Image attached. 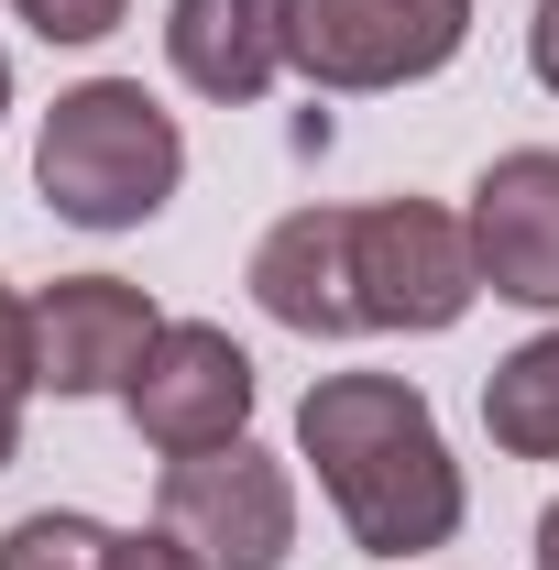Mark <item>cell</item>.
Masks as SVG:
<instances>
[{
  "mask_svg": "<svg viewBox=\"0 0 559 570\" xmlns=\"http://www.w3.org/2000/svg\"><path fill=\"white\" fill-rule=\"evenodd\" d=\"M253 307L296 330V341H362V275H351V209L341 198H307L253 242Z\"/></svg>",
  "mask_w": 559,
  "mask_h": 570,
  "instance_id": "obj_9",
  "label": "cell"
},
{
  "mask_svg": "<svg viewBox=\"0 0 559 570\" xmlns=\"http://www.w3.org/2000/svg\"><path fill=\"white\" fill-rule=\"evenodd\" d=\"M22 461V395H0V472Z\"/></svg>",
  "mask_w": 559,
  "mask_h": 570,
  "instance_id": "obj_17",
  "label": "cell"
},
{
  "mask_svg": "<svg viewBox=\"0 0 559 570\" xmlns=\"http://www.w3.org/2000/svg\"><path fill=\"white\" fill-rule=\"evenodd\" d=\"M0 570H110V527L77 504H33L0 527Z\"/></svg>",
  "mask_w": 559,
  "mask_h": 570,
  "instance_id": "obj_12",
  "label": "cell"
},
{
  "mask_svg": "<svg viewBox=\"0 0 559 570\" xmlns=\"http://www.w3.org/2000/svg\"><path fill=\"white\" fill-rule=\"evenodd\" d=\"M33 187L67 230H143L187 187V132L143 77H77L33 132Z\"/></svg>",
  "mask_w": 559,
  "mask_h": 570,
  "instance_id": "obj_2",
  "label": "cell"
},
{
  "mask_svg": "<svg viewBox=\"0 0 559 570\" xmlns=\"http://www.w3.org/2000/svg\"><path fill=\"white\" fill-rule=\"evenodd\" d=\"M154 515H165L209 570H285V560H296V472H285L264 439L165 461Z\"/></svg>",
  "mask_w": 559,
  "mask_h": 570,
  "instance_id": "obj_6",
  "label": "cell"
},
{
  "mask_svg": "<svg viewBox=\"0 0 559 570\" xmlns=\"http://www.w3.org/2000/svg\"><path fill=\"white\" fill-rule=\"evenodd\" d=\"M165 330V307L133 275H56L33 296V373L45 395H121Z\"/></svg>",
  "mask_w": 559,
  "mask_h": 570,
  "instance_id": "obj_8",
  "label": "cell"
},
{
  "mask_svg": "<svg viewBox=\"0 0 559 570\" xmlns=\"http://www.w3.org/2000/svg\"><path fill=\"white\" fill-rule=\"evenodd\" d=\"M165 67L219 110H264L285 56V0H165Z\"/></svg>",
  "mask_w": 559,
  "mask_h": 570,
  "instance_id": "obj_10",
  "label": "cell"
},
{
  "mask_svg": "<svg viewBox=\"0 0 559 570\" xmlns=\"http://www.w3.org/2000/svg\"><path fill=\"white\" fill-rule=\"evenodd\" d=\"M110 570H209V560H198V549L154 515V527H133V538H110Z\"/></svg>",
  "mask_w": 559,
  "mask_h": 570,
  "instance_id": "obj_15",
  "label": "cell"
},
{
  "mask_svg": "<svg viewBox=\"0 0 559 570\" xmlns=\"http://www.w3.org/2000/svg\"><path fill=\"white\" fill-rule=\"evenodd\" d=\"M527 67H538V88L559 99V0H538V22H527Z\"/></svg>",
  "mask_w": 559,
  "mask_h": 570,
  "instance_id": "obj_16",
  "label": "cell"
},
{
  "mask_svg": "<svg viewBox=\"0 0 559 570\" xmlns=\"http://www.w3.org/2000/svg\"><path fill=\"white\" fill-rule=\"evenodd\" d=\"M538 570H559V504L538 515Z\"/></svg>",
  "mask_w": 559,
  "mask_h": 570,
  "instance_id": "obj_18",
  "label": "cell"
},
{
  "mask_svg": "<svg viewBox=\"0 0 559 570\" xmlns=\"http://www.w3.org/2000/svg\"><path fill=\"white\" fill-rule=\"evenodd\" d=\"M0 395H45V373H33V296H11V285H0Z\"/></svg>",
  "mask_w": 559,
  "mask_h": 570,
  "instance_id": "obj_14",
  "label": "cell"
},
{
  "mask_svg": "<svg viewBox=\"0 0 559 570\" xmlns=\"http://www.w3.org/2000/svg\"><path fill=\"white\" fill-rule=\"evenodd\" d=\"M472 264L483 296L559 318V142H516L472 176Z\"/></svg>",
  "mask_w": 559,
  "mask_h": 570,
  "instance_id": "obj_7",
  "label": "cell"
},
{
  "mask_svg": "<svg viewBox=\"0 0 559 570\" xmlns=\"http://www.w3.org/2000/svg\"><path fill=\"white\" fill-rule=\"evenodd\" d=\"M0 121H11V45H0Z\"/></svg>",
  "mask_w": 559,
  "mask_h": 570,
  "instance_id": "obj_19",
  "label": "cell"
},
{
  "mask_svg": "<svg viewBox=\"0 0 559 570\" xmlns=\"http://www.w3.org/2000/svg\"><path fill=\"white\" fill-rule=\"evenodd\" d=\"M253 395H264V373H253V352L219 318H165L154 352H143V373L121 384V417H133L143 450L198 461V450L253 439Z\"/></svg>",
  "mask_w": 559,
  "mask_h": 570,
  "instance_id": "obj_5",
  "label": "cell"
},
{
  "mask_svg": "<svg viewBox=\"0 0 559 570\" xmlns=\"http://www.w3.org/2000/svg\"><path fill=\"white\" fill-rule=\"evenodd\" d=\"M296 461L318 472V494L362 560H428L472 515V483L439 439V406L406 373H318L296 395Z\"/></svg>",
  "mask_w": 559,
  "mask_h": 570,
  "instance_id": "obj_1",
  "label": "cell"
},
{
  "mask_svg": "<svg viewBox=\"0 0 559 570\" xmlns=\"http://www.w3.org/2000/svg\"><path fill=\"white\" fill-rule=\"evenodd\" d=\"M472 45V0H285V56L307 88H418Z\"/></svg>",
  "mask_w": 559,
  "mask_h": 570,
  "instance_id": "obj_4",
  "label": "cell"
},
{
  "mask_svg": "<svg viewBox=\"0 0 559 570\" xmlns=\"http://www.w3.org/2000/svg\"><path fill=\"white\" fill-rule=\"evenodd\" d=\"M351 275H362V330H461L483 264H472V219L439 198H362L351 209Z\"/></svg>",
  "mask_w": 559,
  "mask_h": 570,
  "instance_id": "obj_3",
  "label": "cell"
},
{
  "mask_svg": "<svg viewBox=\"0 0 559 570\" xmlns=\"http://www.w3.org/2000/svg\"><path fill=\"white\" fill-rule=\"evenodd\" d=\"M11 22L45 33V45H110L133 22V0H11Z\"/></svg>",
  "mask_w": 559,
  "mask_h": 570,
  "instance_id": "obj_13",
  "label": "cell"
},
{
  "mask_svg": "<svg viewBox=\"0 0 559 570\" xmlns=\"http://www.w3.org/2000/svg\"><path fill=\"white\" fill-rule=\"evenodd\" d=\"M483 428L504 461H559V330L516 341L483 373Z\"/></svg>",
  "mask_w": 559,
  "mask_h": 570,
  "instance_id": "obj_11",
  "label": "cell"
}]
</instances>
